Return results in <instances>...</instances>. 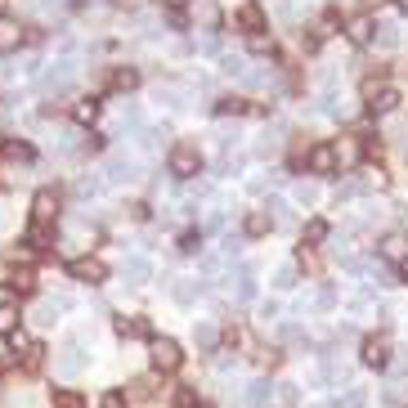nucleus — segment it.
<instances>
[{"instance_id":"1","label":"nucleus","mask_w":408,"mask_h":408,"mask_svg":"<svg viewBox=\"0 0 408 408\" xmlns=\"http://www.w3.org/2000/svg\"><path fill=\"white\" fill-rule=\"evenodd\" d=\"M85 368H90V354H85V341L81 337H68L63 345H58V354H54V377H63V381H77Z\"/></svg>"},{"instance_id":"2","label":"nucleus","mask_w":408,"mask_h":408,"mask_svg":"<svg viewBox=\"0 0 408 408\" xmlns=\"http://www.w3.org/2000/svg\"><path fill=\"white\" fill-rule=\"evenodd\" d=\"M171 175L175 180H193V175H202V153H197V144H175L171 148Z\"/></svg>"},{"instance_id":"3","label":"nucleus","mask_w":408,"mask_h":408,"mask_svg":"<svg viewBox=\"0 0 408 408\" xmlns=\"http://www.w3.org/2000/svg\"><path fill=\"white\" fill-rule=\"evenodd\" d=\"M148 354H153V368L157 373H175V368L184 364V350L171 337H153L148 341Z\"/></svg>"},{"instance_id":"4","label":"nucleus","mask_w":408,"mask_h":408,"mask_svg":"<svg viewBox=\"0 0 408 408\" xmlns=\"http://www.w3.org/2000/svg\"><path fill=\"white\" fill-rule=\"evenodd\" d=\"M72 81H77V63H72V58H58V63H49L41 72V90L45 94H63Z\"/></svg>"},{"instance_id":"5","label":"nucleus","mask_w":408,"mask_h":408,"mask_svg":"<svg viewBox=\"0 0 408 408\" xmlns=\"http://www.w3.org/2000/svg\"><path fill=\"white\" fill-rule=\"evenodd\" d=\"M140 180V162H135L130 153H113L104 166V184H135Z\"/></svg>"},{"instance_id":"6","label":"nucleus","mask_w":408,"mask_h":408,"mask_svg":"<svg viewBox=\"0 0 408 408\" xmlns=\"http://www.w3.org/2000/svg\"><path fill=\"white\" fill-rule=\"evenodd\" d=\"M113 332H117L121 341H153V323L140 319V314H117L113 319Z\"/></svg>"},{"instance_id":"7","label":"nucleus","mask_w":408,"mask_h":408,"mask_svg":"<svg viewBox=\"0 0 408 408\" xmlns=\"http://www.w3.org/2000/svg\"><path fill=\"white\" fill-rule=\"evenodd\" d=\"M193 9V23L202 32H220V23H225V9H220V0H189Z\"/></svg>"},{"instance_id":"8","label":"nucleus","mask_w":408,"mask_h":408,"mask_svg":"<svg viewBox=\"0 0 408 408\" xmlns=\"http://www.w3.org/2000/svg\"><path fill=\"white\" fill-rule=\"evenodd\" d=\"M157 104H166V108H189V99H193V85H184V81H162L153 90Z\"/></svg>"},{"instance_id":"9","label":"nucleus","mask_w":408,"mask_h":408,"mask_svg":"<svg viewBox=\"0 0 408 408\" xmlns=\"http://www.w3.org/2000/svg\"><path fill=\"white\" fill-rule=\"evenodd\" d=\"M390 359H395V354H390V341L386 337H364V364L368 368H381V373H386Z\"/></svg>"},{"instance_id":"10","label":"nucleus","mask_w":408,"mask_h":408,"mask_svg":"<svg viewBox=\"0 0 408 408\" xmlns=\"http://www.w3.org/2000/svg\"><path fill=\"white\" fill-rule=\"evenodd\" d=\"M32 216H36V225H49V220H58V193H54V189H36V197H32Z\"/></svg>"},{"instance_id":"11","label":"nucleus","mask_w":408,"mask_h":408,"mask_svg":"<svg viewBox=\"0 0 408 408\" xmlns=\"http://www.w3.org/2000/svg\"><path fill=\"white\" fill-rule=\"evenodd\" d=\"M58 314H63V305H58V301H49V296H41V301H36L32 305V328H41V332H49V328H54L58 323Z\"/></svg>"},{"instance_id":"12","label":"nucleus","mask_w":408,"mask_h":408,"mask_svg":"<svg viewBox=\"0 0 408 408\" xmlns=\"http://www.w3.org/2000/svg\"><path fill=\"white\" fill-rule=\"evenodd\" d=\"M72 278H77V283H90V288H94V283L108 278V265L94 261V256H81V261H72Z\"/></svg>"},{"instance_id":"13","label":"nucleus","mask_w":408,"mask_h":408,"mask_svg":"<svg viewBox=\"0 0 408 408\" xmlns=\"http://www.w3.org/2000/svg\"><path fill=\"white\" fill-rule=\"evenodd\" d=\"M269 400H274V381L256 377L252 386H247V395H242V408H269Z\"/></svg>"},{"instance_id":"14","label":"nucleus","mask_w":408,"mask_h":408,"mask_svg":"<svg viewBox=\"0 0 408 408\" xmlns=\"http://www.w3.org/2000/svg\"><path fill=\"white\" fill-rule=\"evenodd\" d=\"M310 171L314 175H337V153H332V144H314L310 148Z\"/></svg>"},{"instance_id":"15","label":"nucleus","mask_w":408,"mask_h":408,"mask_svg":"<svg viewBox=\"0 0 408 408\" xmlns=\"http://www.w3.org/2000/svg\"><path fill=\"white\" fill-rule=\"evenodd\" d=\"M121 278H126V288H144V283L153 278V265H148L144 256H130V261L121 265Z\"/></svg>"},{"instance_id":"16","label":"nucleus","mask_w":408,"mask_h":408,"mask_svg":"<svg viewBox=\"0 0 408 408\" xmlns=\"http://www.w3.org/2000/svg\"><path fill=\"white\" fill-rule=\"evenodd\" d=\"M171 296H175L180 305H193L197 296H206V283H202V278H175V288H171Z\"/></svg>"},{"instance_id":"17","label":"nucleus","mask_w":408,"mask_h":408,"mask_svg":"<svg viewBox=\"0 0 408 408\" xmlns=\"http://www.w3.org/2000/svg\"><path fill=\"white\" fill-rule=\"evenodd\" d=\"M18 45H23V27H18V18H5V14H0V54H14Z\"/></svg>"},{"instance_id":"18","label":"nucleus","mask_w":408,"mask_h":408,"mask_svg":"<svg viewBox=\"0 0 408 408\" xmlns=\"http://www.w3.org/2000/svg\"><path fill=\"white\" fill-rule=\"evenodd\" d=\"M193 341H197V350H202V354H216V345H220V328L211 323V319H202V323L193 328Z\"/></svg>"},{"instance_id":"19","label":"nucleus","mask_w":408,"mask_h":408,"mask_svg":"<svg viewBox=\"0 0 408 408\" xmlns=\"http://www.w3.org/2000/svg\"><path fill=\"white\" fill-rule=\"evenodd\" d=\"M368 108H373L377 117H390L395 108H400V90H390V85H381V90H377L373 99H368Z\"/></svg>"},{"instance_id":"20","label":"nucleus","mask_w":408,"mask_h":408,"mask_svg":"<svg viewBox=\"0 0 408 408\" xmlns=\"http://www.w3.org/2000/svg\"><path fill=\"white\" fill-rule=\"evenodd\" d=\"M345 36H350L354 45H368V41L377 36V23L368 18V14H359V18H350V27H345Z\"/></svg>"},{"instance_id":"21","label":"nucleus","mask_w":408,"mask_h":408,"mask_svg":"<svg viewBox=\"0 0 408 408\" xmlns=\"http://www.w3.org/2000/svg\"><path fill=\"white\" fill-rule=\"evenodd\" d=\"M332 153H337V166H354V162L368 153V148L354 144V140H337V144H332Z\"/></svg>"},{"instance_id":"22","label":"nucleus","mask_w":408,"mask_h":408,"mask_svg":"<svg viewBox=\"0 0 408 408\" xmlns=\"http://www.w3.org/2000/svg\"><path fill=\"white\" fill-rule=\"evenodd\" d=\"M229 288L238 301H256V278H252V269H238V274H229Z\"/></svg>"},{"instance_id":"23","label":"nucleus","mask_w":408,"mask_h":408,"mask_svg":"<svg viewBox=\"0 0 408 408\" xmlns=\"http://www.w3.org/2000/svg\"><path fill=\"white\" fill-rule=\"evenodd\" d=\"M381 256H386V261H408V238L404 233H386V238H381Z\"/></svg>"},{"instance_id":"24","label":"nucleus","mask_w":408,"mask_h":408,"mask_svg":"<svg viewBox=\"0 0 408 408\" xmlns=\"http://www.w3.org/2000/svg\"><path fill=\"white\" fill-rule=\"evenodd\" d=\"M283 144H288V130H283V126H269V130L261 135V144H256V157H269V153H278Z\"/></svg>"},{"instance_id":"25","label":"nucleus","mask_w":408,"mask_h":408,"mask_svg":"<svg viewBox=\"0 0 408 408\" xmlns=\"http://www.w3.org/2000/svg\"><path fill=\"white\" fill-rule=\"evenodd\" d=\"M72 121H77V126L99 121V99H77V104H72Z\"/></svg>"},{"instance_id":"26","label":"nucleus","mask_w":408,"mask_h":408,"mask_svg":"<svg viewBox=\"0 0 408 408\" xmlns=\"http://www.w3.org/2000/svg\"><path fill=\"white\" fill-rule=\"evenodd\" d=\"M242 233H247V238H265V233H269V211H247Z\"/></svg>"},{"instance_id":"27","label":"nucleus","mask_w":408,"mask_h":408,"mask_svg":"<svg viewBox=\"0 0 408 408\" xmlns=\"http://www.w3.org/2000/svg\"><path fill=\"white\" fill-rule=\"evenodd\" d=\"M49 408H85V395L81 390H54L49 395Z\"/></svg>"},{"instance_id":"28","label":"nucleus","mask_w":408,"mask_h":408,"mask_svg":"<svg viewBox=\"0 0 408 408\" xmlns=\"http://www.w3.org/2000/svg\"><path fill=\"white\" fill-rule=\"evenodd\" d=\"M247 49L252 54H274V32H252L247 36Z\"/></svg>"},{"instance_id":"29","label":"nucleus","mask_w":408,"mask_h":408,"mask_svg":"<svg viewBox=\"0 0 408 408\" xmlns=\"http://www.w3.org/2000/svg\"><path fill=\"white\" fill-rule=\"evenodd\" d=\"M220 72H225V77H247V58H238V54H220Z\"/></svg>"},{"instance_id":"30","label":"nucleus","mask_w":408,"mask_h":408,"mask_svg":"<svg viewBox=\"0 0 408 408\" xmlns=\"http://www.w3.org/2000/svg\"><path fill=\"white\" fill-rule=\"evenodd\" d=\"M328 238V220H310V225H305V233H301V247L310 242V247H319Z\"/></svg>"},{"instance_id":"31","label":"nucleus","mask_w":408,"mask_h":408,"mask_svg":"<svg viewBox=\"0 0 408 408\" xmlns=\"http://www.w3.org/2000/svg\"><path fill=\"white\" fill-rule=\"evenodd\" d=\"M292 202H296V206H314V202H319V184H296V189H292Z\"/></svg>"},{"instance_id":"32","label":"nucleus","mask_w":408,"mask_h":408,"mask_svg":"<svg viewBox=\"0 0 408 408\" xmlns=\"http://www.w3.org/2000/svg\"><path fill=\"white\" fill-rule=\"evenodd\" d=\"M5 157H9V162H32L36 153H32V144H23V140H9V144H5Z\"/></svg>"},{"instance_id":"33","label":"nucleus","mask_w":408,"mask_h":408,"mask_svg":"<svg viewBox=\"0 0 408 408\" xmlns=\"http://www.w3.org/2000/svg\"><path fill=\"white\" fill-rule=\"evenodd\" d=\"M332 305H337V292H332V288H319L314 301H310V310H314V314H328Z\"/></svg>"},{"instance_id":"34","label":"nucleus","mask_w":408,"mask_h":408,"mask_svg":"<svg viewBox=\"0 0 408 408\" xmlns=\"http://www.w3.org/2000/svg\"><path fill=\"white\" fill-rule=\"evenodd\" d=\"M216 113L220 117H242L247 113V99H216Z\"/></svg>"},{"instance_id":"35","label":"nucleus","mask_w":408,"mask_h":408,"mask_svg":"<svg viewBox=\"0 0 408 408\" xmlns=\"http://www.w3.org/2000/svg\"><path fill=\"white\" fill-rule=\"evenodd\" d=\"M242 27L265 32V9H261V5H247V9H242Z\"/></svg>"},{"instance_id":"36","label":"nucleus","mask_w":408,"mask_h":408,"mask_svg":"<svg viewBox=\"0 0 408 408\" xmlns=\"http://www.w3.org/2000/svg\"><path fill=\"white\" fill-rule=\"evenodd\" d=\"M113 85H117V90H135V85H140V72H135V68H117Z\"/></svg>"},{"instance_id":"37","label":"nucleus","mask_w":408,"mask_h":408,"mask_svg":"<svg viewBox=\"0 0 408 408\" xmlns=\"http://www.w3.org/2000/svg\"><path fill=\"white\" fill-rule=\"evenodd\" d=\"M14 328H18V310L14 305H0V337H9Z\"/></svg>"},{"instance_id":"38","label":"nucleus","mask_w":408,"mask_h":408,"mask_svg":"<svg viewBox=\"0 0 408 408\" xmlns=\"http://www.w3.org/2000/svg\"><path fill=\"white\" fill-rule=\"evenodd\" d=\"M274 288H278V292H292V288H296V265H283V269H278V274H274Z\"/></svg>"},{"instance_id":"39","label":"nucleus","mask_w":408,"mask_h":408,"mask_svg":"<svg viewBox=\"0 0 408 408\" xmlns=\"http://www.w3.org/2000/svg\"><path fill=\"white\" fill-rule=\"evenodd\" d=\"M265 211H274V220H269V225H292V206H288V202H278V197L265 206Z\"/></svg>"},{"instance_id":"40","label":"nucleus","mask_w":408,"mask_h":408,"mask_svg":"<svg viewBox=\"0 0 408 408\" xmlns=\"http://www.w3.org/2000/svg\"><path fill=\"white\" fill-rule=\"evenodd\" d=\"M180 252H184V256H197V252H202V233H193V229L180 233Z\"/></svg>"},{"instance_id":"41","label":"nucleus","mask_w":408,"mask_h":408,"mask_svg":"<svg viewBox=\"0 0 408 408\" xmlns=\"http://www.w3.org/2000/svg\"><path fill=\"white\" fill-rule=\"evenodd\" d=\"M99 189H104V180H99V175H81L77 180V197H94Z\"/></svg>"},{"instance_id":"42","label":"nucleus","mask_w":408,"mask_h":408,"mask_svg":"<svg viewBox=\"0 0 408 408\" xmlns=\"http://www.w3.org/2000/svg\"><path fill=\"white\" fill-rule=\"evenodd\" d=\"M274 395H278V404H283V408H292L296 400H301V390H296L292 381H283V386H274Z\"/></svg>"},{"instance_id":"43","label":"nucleus","mask_w":408,"mask_h":408,"mask_svg":"<svg viewBox=\"0 0 408 408\" xmlns=\"http://www.w3.org/2000/svg\"><path fill=\"white\" fill-rule=\"evenodd\" d=\"M14 288H18V292H32V288H36V274H32L27 265H23V269H14Z\"/></svg>"},{"instance_id":"44","label":"nucleus","mask_w":408,"mask_h":408,"mask_svg":"<svg viewBox=\"0 0 408 408\" xmlns=\"http://www.w3.org/2000/svg\"><path fill=\"white\" fill-rule=\"evenodd\" d=\"M153 386H157V377H140V381L130 386V395H135V400H148V395H153Z\"/></svg>"},{"instance_id":"45","label":"nucleus","mask_w":408,"mask_h":408,"mask_svg":"<svg viewBox=\"0 0 408 408\" xmlns=\"http://www.w3.org/2000/svg\"><path fill=\"white\" fill-rule=\"evenodd\" d=\"M171 408H197V395L193 390H175L171 395Z\"/></svg>"},{"instance_id":"46","label":"nucleus","mask_w":408,"mask_h":408,"mask_svg":"<svg viewBox=\"0 0 408 408\" xmlns=\"http://www.w3.org/2000/svg\"><path fill=\"white\" fill-rule=\"evenodd\" d=\"M197 49H202V54H220V36H216V32H206L202 41H197Z\"/></svg>"},{"instance_id":"47","label":"nucleus","mask_w":408,"mask_h":408,"mask_svg":"<svg viewBox=\"0 0 408 408\" xmlns=\"http://www.w3.org/2000/svg\"><path fill=\"white\" fill-rule=\"evenodd\" d=\"M381 36H377V41L381 45H386V49H395V45H400V32H395V27H377Z\"/></svg>"},{"instance_id":"48","label":"nucleus","mask_w":408,"mask_h":408,"mask_svg":"<svg viewBox=\"0 0 408 408\" xmlns=\"http://www.w3.org/2000/svg\"><path fill=\"white\" fill-rule=\"evenodd\" d=\"M99 408H126V400H121V390H108L104 400H99Z\"/></svg>"},{"instance_id":"49","label":"nucleus","mask_w":408,"mask_h":408,"mask_svg":"<svg viewBox=\"0 0 408 408\" xmlns=\"http://www.w3.org/2000/svg\"><path fill=\"white\" fill-rule=\"evenodd\" d=\"M9 261H14V265H27V261H32V247H14V252H9Z\"/></svg>"},{"instance_id":"50","label":"nucleus","mask_w":408,"mask_h":408,"mask_svg":"<svg viewBox=\"0 0 408 408\" xmlns=\"http://www.w3.org/2000/svg\"><path fill=\"white\" fill-rule=\"evenodd\" d=\"M301 49H310V54H314V49H319V32H301Z\"/></svg>"},{"instance_id":"51","label":"nucleus","mask_w":408,"mask_h":408,"mask_svg":"<svg viewBox=\"0 0 408 408\" xmlns=\"http://www.w3.org/2000/svg\"><path fill=\"white\" fill-rule=\"evenodd\" d=\"M14 359V345H9V337H0V364Z\"/></svg>"},{"instance_id":"52","label":"nucleus","mask_w":408,"mask_h":408,"mask_svg":"<svg viewBox=\"0 0 408 408\" xmlns=\"http://www.w3.org/2000/svg\"><path fill=\"white\" fill-rule=\"evenodd\" d=\"M269 319H278V305H274V301L261 305V323H269Z\"/></svg>"},{"instance_id":"53","label":"nucleus","mask_w":408,"mask_h":408,"mask_svg":"<svg viewBox=\"0 0 408 408\" xmlns=\"http://www.w3.org/2000/svg\"><path fill=\"white\" fill-rule=\"evenodd\" d=\"M157 5H162V9H184L189 0H157Z\"/></svg>"},{"instance_id":"54","label":"nucleus","mask_w":408,"mask_h":408,"mask_svg":"<svg viewBox=\"0 0 408 408\" xmlns=\"http://www.w3.org/2000/svg\"><path fill=\"white\" fill-rule=\"evenodd\" d=\"M5 225H9V216H5V202H0V233H5Z\"/></svg>"},{"instance_id":"55","label":"nucleus","mask_w":408,"mask_h":408,"mask_svg":"<svg viewBox=\"0 0 408 408\" xmlns=\"http://www.w3.org/2000/svg\"><path fill=\"white\" fill-rule=\"evenodd\" d=\"M395 5H400V9H404V14H408V0H395Z\"/></svg>"},{"instance_id":"56","label":"nucleus","mask_w":408,"mask_h":408,"mask_svg":"<svg viewBox=\"0 0 408 408\" xmlns=\"http://www.w3.org/2000/svg\"><path fill=\"white\" fill-rule=\"evenodd\" d=\"M404 283H408V261H404Z\"/></svg>"}]
</instances>
